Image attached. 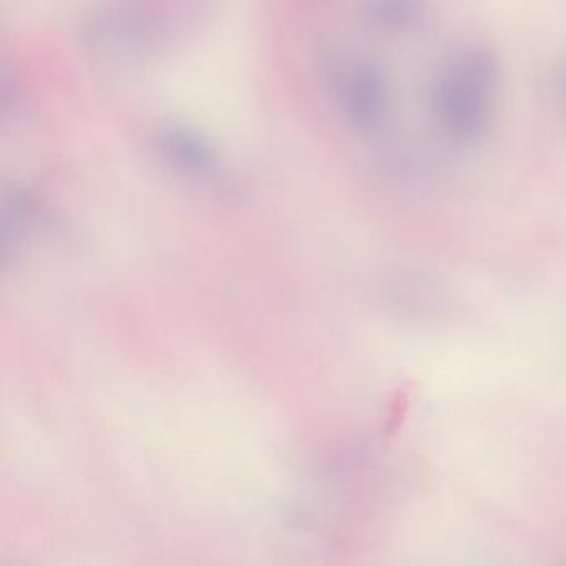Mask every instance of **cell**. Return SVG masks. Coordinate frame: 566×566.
Listing matches in <instances>:
<instances>
[{"label": "cell", "mask_w": 566, "mask_h": 566, "mask_svg": "<svg viewBox=\"0 0 566 566\" xmlns=\"http://www.w3.org/2000/svg\"><path fill=\"white\" fill-rule=\"evenodd\" d=\"M158 145L164 157L181 170L203 174L211 170L217 161L211 145L184 127L165 128L158 137Z\"/></svg>", "instance_id": "7a4b0ae2"}, {"label": "cell", "mask_w": 566, "mask_h": 566, "mask_svg": "<svg viewBox=\"0 0 566 566\" xmlns=\"http://www.w3.org/2000/svg\"><path fill=\"white\" fill-rule=\"evenodd\" d=\"M337 95L347 118L357 127L369 128L382 114L384 84L370 67H354L336 82Z\"/></svg>", "instance_id": "6da1fadb"}]
</instances>
